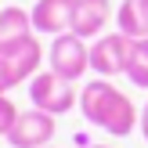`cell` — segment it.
I'll list each match as a JSON object with an SVG mask.
<instances>
[{
    "label": "cell",
    "mask_w": 148,
    "mask_h": 148,
    "mask_svg": "<svg viewBox=\"0 0 148 148\" xmlns=\"http://www.w3.org/2000/svg\"><path fill=\"white\" fill-rule=\"evenodd\" d=\"M54 116L43 112V108H29V112H18L14 127L7 130V145L11 148H47L51 137H54Z\"/></svg>",
    "instance_id": "obj_5"
},
{
    "label": "cell",
    "mask_w": 148,
    "mask_h": 148,
    "mask_svg": "<svg viewBox=\"0 0 148 148\" xmlns=\"http://www.w3.org/2000/svg\"><path fill=\"white\" fill-rule=\"evenodd\" d=\"M0 58L7 62V69H11L14 83H25V79H33L36 69H40L43 47L36 43V33H25V36H18V40L0 43Z\"/></svg>",
    "instance_id": "obj_6"
},
{
    "label": "cell",
    "mask_w": 148,
    "mask_h": 148,
    "mask_svg": "<svg viewBox=\"0 0 148 148\" xmlns=\"http://www.w3.org/2000/svg\"><path fill=\"white\" fill-rule=\"evenodd\" d=\"M127 54H130V36L127 33H101L98 40L90 43V72L101 79L123 76L127 69Z\"/></svg>",
    "instance_id": "obj_4"
},
{
    "label": "cell",
    "mask_w": 148,
    "mask_h": 148,
    "mask_svg": "<svg viewBox=\"0 0 148 148\" xmlns=\"http://www.w3.org/2000/svg\"><path fill=\"white\" fill-rule=\"evenodd\" d=\"M116 29L127 33L130 40L148 36V0H123L116 7Z\"/></svg>",
    "instance_id": "obj_9"
},
{
    "label": "cell",
    "mask_w": 148,
    "mask_h": 148,
    "mask_svg": "<svg viewBox=\"0 0 148 148\" xmlns=\"http://www.w3.org/2000/svg\"><path fill=\"white\" fill-rule=\"evenodd\" d=\"M137 130H141L145 141H148V101H145V108H141V123H137Z\"/></svg>",
    "instance_id": "obj_14"
},
{
    "label": "cell",
    "mask_w": 148,
    "mask_h": 148,
    "mask_svg": "<svg viewBox=\"0 0 148 148\" xmlns=\"http://www.w3.org/2000/svg\"><path fill=\"white\" fill-rule=\"evenodd\" d=\"M14 119H18V108H14V101L7 98V94H0V137H7V130L14 127Z\"/></svg>",
    "instance_id": "obj_12"
},
{
    "label": "cell",
    "mask_w": 148,
    "mask_h": 148,
    "mask_svg": "<svg viewBox=\"0 0 148 148\" xmlns=\"http://www.w3.org/2000/svg\"><path fill=\"white\" fill-rule=\"evenodd\" d=\"M11 87H18V83H14V76H11V69H7V62L0 58V94H7Z\"/></svg>",
    "instance_id": "obj_13"
},
{
    "label": "cell",
    "mask_w": 148,
    "mask_h": 148,
    "mask_svg": "<svg viewBox=\"0 0 148 148\" xmlns=\"http://www.w3.org/2000/svg\"><path fill=\"white\" fill-rule=\"evenodd\" d=\"M72 11H76V0H36L29 14H33L36 33L58 36V33H69L72 29Z\"/></svg>",
    "instance_id": "obj_7"
},
{
    "label": "cell",
    "mask_w": 148,
    "mask_h": 148,
    "mask_svg": "<svg viewBox=\"0 0 148 148\" xmlns=\"http://www.w3.org/2000/svg\"><path fill=\"white\" fill-rule=\"evenodd\" d=\"M108 18H116L108 0H76V11H72V33L83 36V40H98V36L105 33Z\"/></svg>",
    "instance_id": "obj_8"
},
{
    "label": "cell",
    "mask_w": 148,
    "mask_h": 148,
    "mask_svg": "<svg viewBox=\"0 0 148 148\" xmlns=\"http://www.w3.org/2000/svg\"><path fill=\"white\" fill-rule=\"evenodd\" d=\"M79 112H83V119L90 127L105 130L112 137H127L141 123V112L134 108V101L112 79H101V76H94L90 83H83V90H79Z\"/></svg>",
    "instance_id": "obj_1"
},
{
    "label": "cell",
    "mask_w": 148,
    "mask_h": 148,
    "mask_svg": "<svg viewBox=\"0 0 148 148\" xmlns=\"http://www.w3.org/2000/svg\"><path fill=\"white\" fill-rule=\"evenodd\" d=\"M47 65H51V72H58V76H65V79L76 83L79 76L90 72V43H87L83 36H76L72 29L69 33H58L54 40H51Z\"/></svg>",
    "instance_id": "obj_3"
},
{
    "label": "cell",
    "mask_w": 148,
    "mask_h": 148,
    "mask_svg": "<svg viewBox=\"0 0 148 148\" xmlns=\"http://www.w3.org/2000/svg\"><path fill=\"white\" fill-rule=\"evenodd\" d=\"M87 148H112V145H87Z\"/></svg>",
    "instance_id": "obj_15"
},
{
    "label": "cell",
    "mask_w": 148,
    "mask_h": 148,
    "mask_svg": "<svg viewBox=\"0 0 148 148\" xmlns=\"http://www.w3.org/2000/svg\"><path fill=\"white\" fill-rule=\"evenodd\" d=\"M29 101H33V108L62 116V112H72V105H79V90H76L72 79L47 69V72H36L29 79Z\"/></svg>",
    "instance_id": "obj_2"
},
{
    "label": "cell",
    "mask_w": 148,
    "mask_h": 148,
    "mask_svg": "<svg viewBox=\"0 0 148 148\" xmlns=\"http://www.w3.org/2000/svg\"><path fill=\"white\" fill-rule=\"evenodd\" d=\"M47 148H54V145H47Z\"/></svg>",
    "instance_id": "obj_16"
},
{
    "label": "cell",
    "mask_w": 148,
    "mask_h": 148,
    "mask_svg": "<svg viewBox=\"0 0 148 148\" xmlns=\"http://www.w3.org/2000/svg\"><path fill=\"white\" fill-rule=\"evenodd\" d=\"M25 33H36V29H33V14L22 11L18 4L0 7V43L18 40V36H25Z\"/></svg>",
    "instance_id": "obj_10"
},
{
    "label": "cell",
    "mask_w": 148,
    "mask_h": 148,
    "mask_svg": "<svg viewBox=\"0 0 148 148\" xmlns=\"http://www.w3.org/2000/svg\"><path fill=\"white\" fill-rule=\"evenodd\" d=\"M123 76H127L134 87L148 90V36H145V40H130V54H127Z\"/></svg>",
    "instance_id": "obj_11"
}]
</instances>
